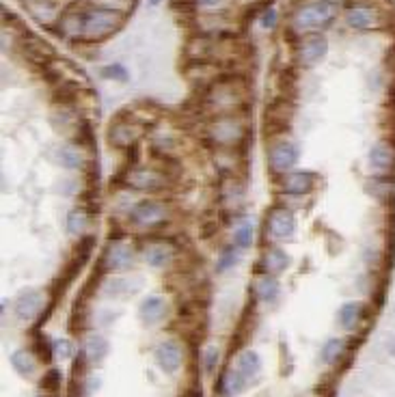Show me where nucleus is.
<instances>
[{"label":"nucleus","mask_w":395,"mask_h":397,"mask_svg":"<svg viewBox=\"0 0 395 397\" xmlns=\"http://www.w3.org/2000/svg\"><path fill=\"white\" fill-rule=\"evenodd\" d=\"M196 106L208 119L218 115H231L246 108V85L238 76H218L196 95Z\"/></svg>","instance_id":"f257e3e1"},{"label":"nucleus","mask_w":395,"mask_h":397,"mask_svg":"<svg viewBox=\"0 0 395 397\" xmlns=\"http://www.w3.org/2000/svg\"><path fill=\"white\" fill-rule=\"evenodd\" d=\"M203 140L220 152V149H242L246 138L251 136V117L244 110L231 115L210 117L203 123Z\"/></svg>","instance_id":"f03ea898"},{"label":"nucleus","mask_w":395,"mask_h":397,"mask_svg":"<svg viewBox=\"0 0 395 397\" xmlns=\"http://www.w3.org/2000/svg\"><path fill=\"white\" fill-rule=\"evenodd\" d=\"M123 20H126V15L113 7H102V5L85 7L80 41H87V43L104 41L106 37L115 35L123 27Z\"/></svg>","instance_id":"7ed1b4c3"},{"label":"nucleus","mask_w":395,"mask_h":397,"mask_svg":"<svg viewBox=\"0 0 395 397\" xmlns=\"http://www.w3.org/2000/svg\"><path fill=\"white\" fill-rule=\"evenodd\" d=\"M337 3L335 0H313V3L301 5L292 13L289 29L294 33H317L322 29H329L337 20Z\"/></svg>","instance_id":"20e7f679"},{"label":"nucleus","mask_w":395,"mask_h":397,"mask_svg":"<svg viewBox=\"0 0 395 397\" xmlns=\"http://www.w3.org/2000/svg\"><path fill=\"white\" fill-rule=\"evenodd\" d=\"M171 220H173V208L164 198H141L128 212L130 227L145 233H158Z\"/></svg>","instance_id":"39448f33"},{"label":"nucleus","mask_w":395,"mask_h":397,"mask_svg":"<svg viewBox=\"0 0 395 397\" xmlns=\"http://www.w3.org/2000/svg\"><path fill=\"white\" fill-rule=\"evenodd\" d=\"M123 186L132 188L136 192H145V194H158L164 192L171 184L173 178L168 175L166 168H158L152 164H134L123 171Z\"/></svg>","instance_id":"423d86ee"},{"label":"nucleus","mask_w":395,"mask_h":397,"mask_svg":"<svg viewBox=\"0 0 395 397\" xmlns=\"http://www.w3.org/2000/svg\"><path fill=\"white\" fill-rule=\"evenodd\" d=\"M345 24L354 31H376L385 27V11L369 0H348Z\"/></svg>","instance_id":"0eeeda50"},{"label":"nucleus","mask_w":395,"mask_h":397,"mask_svg":"<svg viewBox=\"0 0 395 397\" xmlns=\"http://www.w3.org/2000/svg\"><path fill=\"white\" fill-rule=\"evenodd\" d=\"M138 251H141L147 266L162 270V268H168V266L175 264L178 248H175V244H173L171 238H162L158 233H147V238L141 242Z\"/></svg>","instance_id":"6e6552de"},{"label":"nucleus","mask_w":395,"mask_h":397,"mask_svg":"<svg viewBox=\"0 0 395 397\" xmlns=\"http://www.w3.org/2000/svg\"><path fill=\"white\" fill-rule=\"evenodd\" d=\"M299 160H301V149L294 140L277 138L268 147V168L277 178H283L287 173L296 171Z\"/></svg>","instance_id":"1a4fd4ad"},{"label":"nucleus","mask_w":395,"mask_h":397,"mask_svg":"<svg viewBox=\"0 0 395 397\" xmlns=\"http://www.w3.org/2000/svg\"><path fill=\"white\" fill-rule=\"evenodd\" d=\"M138 257V248L128 244L126 240H115L108 242L106 251L100 257V266L102 272H128L134 268Z\"/></svg>","instance_id":"9d476101"},{"label":"nucleus","mask_w":395,"mask_h":397,"mask_svg":"<svg viewBox=\"0 0 395 397\" xmlns=\"http://www.w3.org/2000/svg\"><path fill=\"white\" fill-rule=\"evenodd\" d=\"M143 134H145V128L136 119L128 115H119L110 123V128L106 132V140L115 149H134L136 143L143 138Z\"/></svg>","instance_id":"9b49d317"},{"label":"nucleus","mask_w":395,"mask_h":397,"mask_svg":"<svg viewBox=\"0 0 395 397\" xmlns=\"http://www.w3.org/2000/svg\"><path fill=\"white\" fill-rule=\"evenodd\" d=\"M264 229H266L268 240L289 242L296 233V216L292 210H287L283 205H275V208H270V212L266 216Z\"/></svg>","instance_id":"f8f14e48"},{"label":"nucleus","mask_w":395,"mask_h":397,"mask_svg":"<svg viewBox=\"0 0 395 397\" xmlns=\"http://www.w3.org/2000/svg\"><path fill=\"white\" fill-rule=\"evenodd\" d=\"M329 55V39L322 33H307L296 45V63L301 67H313Z\"/></svg>","instance_id":"ddd939ff"},{"label":"nucleus","mask_w":395,"mask_h":397,"mask_svg":"<svg viewBox=\"0 0 395 397\" xmlns=\"http://www.w3.org/2000/svg\"><path fill=\"white\" fill-rule=\"evenodd\" d=\"M367 164L374 178H393L395 173V145L387 138L374 143L367 154Z\"/></svg>","instance_id":"4468645a"},{"label":"nucleus","mask_w":395,"mask_h":397,"mask_svg":"<svg viewBox=\"0 0 395 397\" xmlns=\"http://www.w3.org/2000/svg\"><path fill=\"white\" fill-rule=\"evenodd\" d=\"M244 198H246V190L244 184L236 178V175H227L218 186V201L225 208L227 214L242 218V210H244Z\"/></svg>","instance_id":"2eb2a0df"},{"label":"nucleus","mask_w":395,"mask_h":397,"mask_svg":"<svg viewBox=\"0 0 395 397\" xmlns=\"http://www.w3.org/2000/svg\"><path fill=\"white\" fill-rule=\"evenodd\" d=\"M317 175L313 171H292L281 178L279 192L285 196H307L315 190Z\"/></svg>","instance_id":"dca6fc26"},{"label":"nucleus","mask_w":395,"mask_h":397,"mask_svg":"<svg viewBox=\"0 0 395 397\" xmlns=\"http://www.w3.org/2000/svg\"><path fill=\"white\" fill-rule=\"evenodd\" d=\"M22 52L31 63H37L41 67L57 59L55 57V48L50 43L43 41L41 37H37L33 33H27V31L22 33Z\"/></svg>","instance_id":"f3484780"},{"label":"nucleus","mask_w":395,"mask_h":397,"mask_svg":"<svg viewBox=\"0 0 395 397\" xmlns=\"http://www.w3.org/2000/svg\"><path fill=\"white\" fill-rule=\"evenodd\" d=\"M154 359H156V365L164 371V374H175L182 365V361H184V354H182V347H180L178 341L164 339L156 345Z\"/></svg>","instance_id":"a211bd4d"},{"label":"nucleus","mask_w":395,"mask_h":397,"mask_svg":"<svg viewBox=\"0 0 395 397\" xmlns=\"http://www.w3.org/2000/svg\"><path fill=\"white\" fill-rule=\"evenodd\" d=\"M43 305V294L39 289H24L15 298V317L20 322H31L41 313Z\"/></svg>","instance_id":"6ab92c4d"},{"label":"nucleus","mask_w":395,"mask_h":397,"mask_svg":"<svg viewBox=\"0 0 395 397\" xmlns=\"http://www.w3.org/2000/svg\"><path fill=\"white\" fill-rule=\"evenodd\" d=\"M289 264H292V257H289L287 251H283L281 246H270V248H266V251L261 253L257 266H259L261 272H266V275L279 277V275H283V272L289 268Z\"/></svg>","instance_id":"aec40b11"},{"label":"nucleus","mask_w":395,"mask_h":397,"mask_svg":"<svg viewBox=\"0 0 395 397\" xmlns=\"http://www.w3.org/2000/svg\"><path fill=\"white\" fill-rule=\"evenodd\" d=\"M166 315V303L162 296H147L138 305V319L145 326H156Z\"/></svg>","instance_id":"412c9836"},{"label":"nucleus","mask_w":395,"mask_h":397,"mask_svg":"<svg viewBox=\"0 0 395 397\" xmlns=\"http://www.w3.org/2000/svg\"><path fill=\"white\" fill-rule=\"evenodd\" d=\"M363 313H365V307L363 303L359 301H350V303H343L337 311V322L343 331L348 333H354L359 329V324L363 322Z\"/></svg>","instance_id":"4be33fe9"},{"label":"nucleus","mask_w":395,"mask_h":397,"mask_svg":"<svg viewBox=\"0 0 395 397\" xmlns=\"http://www.w3.org/2000/svg\"><path fill=\"white\" fill-rule=\"evenodd\" d=\"M57 162L65 168V171H82L87 160H85V154H82V147L76 145V143H67V145H61L57 149Z\"/></svg>","instance_id":"5701e85b"},{"label":"nucleus","mask_w":395,"mask_h":397,"mask_svg":"<svg viewBox=\"0 0 395 397\" xmlns=\"http://www.w3.org/2000/svg\"><path fill=\"white\" fill-rule=\"evenodd\" d=\"M253 291L259 303H275L281 294V283L275 275H266V272H261L253 283Z\"/></svg>","instance_id":"b1692460"},{"label":"nucleus","mask_w":395,"mask_h":397,"mask_svg":"<svg viewBox=\"0 0 395 397\" xmlns=\"http://www.w3.org/2000/svg\"><path fill=\"white\" fill-rule=\"evenodd\" d=\"M108 347L110 345H108L106 337L91 335V337H87V341L82 345V354H85V359H87L89 365H100L106 359V354H108Z\"/></svg>","instance_id":"393cba45"},{"label":"nucleus","mask_w":395,"mask_h":397,"mask_svg":"<svg viewBox=\"0 0 395 397\" xmlns=\"http://www.w3.org/2000/svg\"><path fill=\"white\" fill-rule=\"evenodd\" d=\"M89 222H91V210L87 205H78V208H73L69 210L67 214V220H65V227H67V233L71 236H87V227H89Z\"/></svg>","instance_id":"a878e982"},{"label":"nucleus","mask_w":395,"mask_h":397,"mask_svg":"<svg viewBox=\"0 0 395 397\" xmlns=\"http://www.w3.org/2000/svg\"><path fill=\"white\" fill-rule=\"evenodd\" d=\"M238 371L246 378V382H253L261 371V359L257 352L246 350L238 356Z\"/></svg>","instance_id":"bb28decb"},{"label":"nucleus","mask_w":395,"mask_h":397,"mask_svg":"<svg viewBox=\"0 0 395 397\" xmlns=\"http://www.w3.org/2000/svg\"><path fill=\"white\" fill-rule=\"evenodd\" d=\"M253 242H255V227H253V222L242 218L238 225H236L234 233H231V244L238 246L240 251H249V248L253 246Z\"/></svg>","instance_id":"cd10ccee"},{"label":"nucleus","mask_w":395,"mask_h":397,"mask_svg":"<svg viewBox=\"0 0 395 397\" xmlns=\"http://www.w3.org/2000/svg\"><path fill=\"white\" fill-rule=\"evenodd\" d=\"M220 393L223 395H229V397H236L244 391L246 387V378L240 374L238 369H229L223 374V378H220Z\"/></svg>","instance_id":"c85d7f7f"},{"label":"nucleus","mask_w":395,"mask_h":397,"mask_svg":"<svg viewBox=\"0 0 395 397\" xmlns=\"http://www.w3.org/2000/svg\"><path fill=\"white\" fill-rule=\"evenodd\" d=\"M11 367L17 371L20 376L31 378L35 374V369H37V361L29 350H15L11 354Z\"/></svg>","instance_id":"c756f323"},{"label":"nucleus","mask_w":395,"mask_h":397,"mask_svg":"<svg viewBox=\"0 0 395 397\" xmlns=\"http://www.w3.org/2000/svg\"><path fill=\"white\" fill-rule=\"evenodd\" d=\"M367 192L372 194L376 201H389L395 192L393 178H372L367 184Z\"/></svg>","instance_id":"7c9ffc66"},{"label":"nucleus","mask_w":395,"mask_h":397,"mask_svg":"<svg viewBox=\"0 0 395 397\" xmlns=\"http://www.w3.org/2000/svg\"><path fill=\"white\" fill-rule=\"evenodd\" d=\"M343 354H345V341L341 337H333L322 345L319 359H322V363H326V365H337Z\"/></svg>","instance_id":"2f4dec72"},{"label":"nucleus","mask_w":395,"mask_h":397,"mask_svg":"<svg viewBox=\"0 0 395 397\" xmlns=\"http://www.w3.org/2000/svg\"><path fill=\"white\" fill-rule=\"evenodd\" d=\"M240 248L238 246H234V244H229V246H225L223 251L218 253V259H216V272L218 275H225V272H229L231 268H236L238 266V261H240Z\"/></svg>","instance_id":"473e14b6"},{"label":"nucleus","mask_w":395,"mask_h":397,"mask_svg":"<svg viewBox=\"0 0 395 397\" xmlns=\"http://www.w3.org/2000/svg\"><path fill=\"white\" fill-rule=\"evenodd\" d=\"M100 76L104 80H115V82H128L130 80V71L123 63H110L100 67Z\"/></svg>","instance_id":"72a5a7b5"},{"label":"nucleus","mask_w":395,"mask_h":397,"mask_svg":"<svg viewBox=\"0 0 395 397\" xmlns=\"http://www.w3.org/2000/svg\"><path fill=\"white\" fill-rule=\"evenodd\" d=\"M61 382H63V371H61V369H48L45 374L41 376L39 387H41L43 393L55 395V393L61 389Z\"/></svg>","instance_id":"f704fd0d"},{"label":"nucleus","mask_w":395,"mask_h":397,"mask_svg":"<svg viewBox=\"0 0 395 397\" xmlns=\"http://www.w3.org/2000/svg\"><path fill=\"white\" fill-rule=\"evenodd\" d=\"M35 350H37V354H39V359H41L43 363H50L52 356H55V343L48 341L45 335H37V339H35Z\"/></svg>","instance_id":"c9c22d12"},{"label":"nucleus","mask_w":395,"mask_h":397,"mask_svg":"<svg viewBox=\"0 0 395 397\" xmlns=\"http://www.w3.org/2000/svg\"><path fill=\"white\" fill-rule=\"evenodd\" d=\"M216 365H218V347L210 345V347H206V352H203V369H206V374H214Z\"/></svg>","instance_id":"e433bc0d"},{"label":"nucleus","mask_w":395,"mask_h":397,"mask_svg":"<svg viewBox=\"0 0 395 397\" xmlns=\"http://www.w3.org/2000/svg\"><path fill=\"white\" fill-rule=\"evenodd\" d=\"M71 354H73V345H71L69 339H59V341H55V356H57V359L65 361V359H69Z\"/></svg>","instance_id":"4c0bfd02"},{"label":"nucleus","mask_w":395,"mask_h":397,"mask_svg":"<svg viewBox=\"0 0 395 397\" xmlns=\"http://www.w3.org/2000/svg\"><path fill=\"white\" fill-rule=\"evenodd\" d=\"M277 20H279V13H277L275 7H266V9L261 11V17H259V22H261L264 29H275V27H277Z\"/></svg>","instance_id":"58836bf2"},{"label":"nucleus","mask_w":395,"mask_h":397,"mask_svg":"<svg viewBox=\"0 0 395 397\" xmlns=\"http://www.w3.org/2000/svg\"><path fill=\"white\" fill-rule=\"evenodd\" d=\"M220 3H223V0H194V5L196 7H201V9H214V7H218Z\"/></svg>","instance_id":"ea45409f"},{"label":"nucleus","mask_w":395,"mask_h":397,"mask_svg":"<svg viewBox=\"0 0 395 397\" xmlns=\"http://www.w3.org/2000/svg\"><path fill=\"white\" fill-rule=\"evenodd\" d=\"M387 347H389V352L395 356V339H393V341H389V345H387Z\"/></svg>","instance_id":"a19ab883"},{"label":"nucleus","mask_w":395,"mask_h":397,"mask_svg":"<svg viewBox=\"0 0 395 397\" xmlns=\"http://www.w3.org/2000/svg\"><path fill=\"white\" fill-rule=\"evenodd\" d=\"M160 3H162V0H150V5H152V7H158Z\"/></svg>","instance_id":"79ce46f5"},{"label":"nucleus","mask_w":395,"mask_h":397,"mask_svg":"<svg viewBox=\"0 0 395 397\" xmlns=\"http://www.w3.org/2000/svg\"><path fill=\"white\" fill-rule=\"evenodd\" d=\"M192 397H201V393H199V391H196V393H192Z\"/></svg>","instance_id":"37998d69"},{"label":"nucleus","mask_w":395,"mask_h":397,"mask_svg":"<svg viewBox=\"0 0 395 397\" xmlns=\"http://www.w3.org/2000/svg\"><path fill=\"white\" fill-rule=\"evenodd\" d=\"M223 397H229V395H223Z\"/></svg>","instance_id":"c03bdc74"},{"label":"nucleus","mask_w":395,"mask_h":397,"mask_svg":"<svg viewBox=\"0 0 395 397\" xmlns=\"http://www.w3.org/2000/svg\"><path fill=\"white\" fill-rule=\"evenodd\" d=\"M29 3H33V0H29Z\"/></svg>","instance_id":"a18cd8bd"}]
</instances>
